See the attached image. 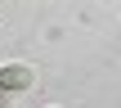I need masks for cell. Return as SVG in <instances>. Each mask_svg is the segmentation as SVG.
Instances as JSON below:
<instances>
[{
	"mask_svg": "<svg viewBox=\"0 0 121 108\" xmlns=\"http://www.w3.org/2000/svg\"><path fill=\"white\" fill-rule=\"evenodd\" d=\"M36 86V72L27 68V63H4L0 68V95L9 99V95H27Z\"/></svg>",
	"mask_w": 121,
	"mask_h": 108,
	"instance_id": "cell-1",
	"label": "cell"
}]
</instances>
